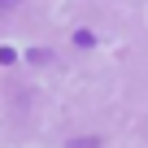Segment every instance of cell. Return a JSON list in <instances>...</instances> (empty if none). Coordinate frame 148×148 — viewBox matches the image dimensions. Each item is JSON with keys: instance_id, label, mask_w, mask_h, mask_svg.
Masks as SVG:
<instances>
[{"instance_id": "7a4b0ae2", "label": "cell", "mask_w": 148, "mask_h": 148, "mask_svg": "<svg viewBox=\"0 0 148 148\" xmlns=\"http://www.w3.org/2000/svg\"><path fill=\"white\" fill-rule=\"evenodd\" d=\"M74 44H79V48H92L96 35H92V31H74Z\"/></svg>"}, {"instance_id": "3957f363", "label": "cell", "mask_w": 148, "mask_h": 148, "mask_svg": "<svg viewBox=\"0 0 148 148\" xmlns=\"http://www.w3.org/2000/svg\"><path fill=\"white\" fill-rule=\"evenodd\" d=\"M13 61H18V52H13V48H0V65H13Z\"/></svg>"}, {"instance_id": "277c9868", "label": "cell", "mask_w": 148, "mask_h": 148, "mask_svg": "<svg viewBox=\"0 0 148 148\" xmlns=\"http://www.w3.org/2000/svg\"><path fill=\"white\" fill-rule=\"evenodd\" d=\"M18 5H22V0H0V13H13Z\"/></svg>"}, {"instance_id": "6da1fadb", "label": "cell", "mask_w": 148, "mask_h": 148, "mask_svg": "<svg viewBox=\"0 0 148 148\" xmlns=\"http://www.w3.org/2000/svg\"><path fill=\"white\" fill-rule=\"evenodd\" d=\"M70 148H100V135H79V139H70Z\"/></svg>"}]
</instances>
